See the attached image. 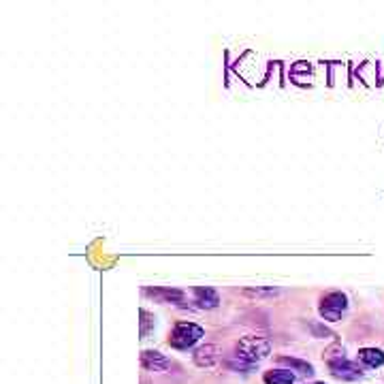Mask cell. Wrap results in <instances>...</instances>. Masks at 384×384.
<instances>
[{
    "label": "cell",
    "instance_id": "obj_1",
    "mask_svg": "<svg viewBox=\"0 0 384 384\" xmlns=\"http://www.w3.org/2000/svg\"><path fill=\"white\" fill-rule=\"evenodd\" d=\"M269 353H272V341H269L267 337H258V335L242 337L235 346V359L252 369L260 361H265L269 357Z\"/></svg>",
    "mask_w": 384,
    "mask_h": 384
},
{
    "label": "cell",
    "instance_id": "obj_6",
    "mask_svg": "<svg viewBox=\"0 0 384 384\" xmlns=\"http://www.w3.org/2000/svg\"><path fill=\"white\" fill-rule=\"evenodd\" d=\"M145 295L152 297L158 303H182L184 301V293L177 288H167V286H154V288H145Z\"/></svg>",
    "mask_w": 384,
    "mask_h": 384
},
{
    "label": "cell",
    "instance_id": "obj_12",
    "mask_svg": "<svg viewBox=\"0 0 384 384\" xmlns=\"http://www.w3.org/2000/svg\"><path fill=\"white\" fill-rule=\"evenodd\" d=\"M282 363H286V365L295 367V369H297V371H301V374H314V367H312L310 363L299 361V359H288V357H284V359H282Z\"/></svg>",
    "mask_w": 384,
    "mask_h": 384
},
{
    "label": "cell",
    "instance_id": "obj_10",
    "mask_svg": "<svg viewBox=\"0 0 384 384\" xmlns=\"http://www.w3.org/2000/svg\"><path fill=\"white\" fill-rule=\"evenodd\" d=\"M359 359L367 367H380L384 363V353L380 348H361L359 350Z\"/></svg>",
    "mask_w": 384,
    "mask_h": 384
},
{
    "label": "cell",
    "instance_id": "obj_7",
    "mask_svg": "<svg viewBox=\"0 0 384 384\" xmlns=\"http://www.w3.org/2000/svg\"><path fill=\"white\" fill-rule=\"evenodd\" d=\"M195 303L199 307H203V310H214V307L220 303V297L214 288L209 286H199L195 288Z\"/></svg>",
    "mask_w": 384,
    "mask_h": 384
},
{
    "label": "cell",
    "instance_id": "obj_11",
    "mask_svg": "<svg viewBox=\"0 0 384 384\" xmlns=\"http://www.w3.org/2000/svg\"><path fill=\"white\" fill-rule=\"evenodd\" d=\"M244 295L246 297H276V295H280V288H274V286H256V288H246Z\"/></svg>",
    "mask_w": 384,
    "mask_h": 384
},
{
    "label": "cell",
    "instance_id": "obj_2",
    "mask_svg": "<svg viewBox=\"0 0 384 384\" xmlns=\"http://www.w3.org/2000/svg\"><path fill=\"white\" fill-rule=\"evenodd\" d=\"M203 333H205L203 327H199L195 323H177L171 331L169 346L175 350H188L203 337Z\"/></svg>",
    "mask_w": 384,
    "mask_h": 384
},
{
    "label": "cell",
    "instance_id": "obj_9",
    "mask_svg": "<svg viewBox=\"0 0 384 384\" xmlns=\"http://www.w3.org/2000/svg\"><path fill=\"white\" fill-rule=\"evenodd\" d=\"M265 384H293L295 382V374L286 371V369H272L263 376Z\"/></svg>",
    "mask_w": 384,
    "mask_h": 384
},
{
    "label": "cell",
    "instance_id": "obj_4",
    "mask_svg": "<svg viewBox=\"0 0 384 384\" xmlns=\"http://www.w3.org/2000/svg\"><path fill=\"white\" fill-rule=\"evenodd\" d=\"M348 310V297L344 293H329L327 297H323L318 312L325 320L329 323H337L341 320V316Z\"/></svg>",
    "mask_w": 384,
    "mask_h": 384
},
{
    "label": "cell",
    "instance_id": "obj_13",
    "mask_svg": "<svg viewBox=\"0 0 384 384\" xmlns=\"http://www.w3.org/2000/svg\"><path fill=\"white\" fill-rule=\"evenodd\" d=\"M141 318H143V320H141V337H145V335H147V325H149V318H152V316H149L145 310H141Z\"/></svg>",
    "mask_w": 384,
    "mask_h": 384
},
{
    "label": "cell",
    "instance_id": "obj_14",
    "mask_svg": "<svg viewBox=\"0 0 384 384\" xmlns=\"http://www.w3.org/2000/svg\"><path fill=\"white\" fill-rule=\"evenodd\" d=\"M314 384H325V382H314Z\"/></svg>",
    "mask_w": 384,
    "mask_h": 384
},
{
    "label": "cell",
    "instance_id": "obj_5",
    "mask_svg": "<svg viewBox=\"0 0 384 384\" xmlns=\"http://www.w3.org/2000/svg\"><path fill=\"white\" fill-rule=\"evenodd\" d=\"M141 363H143V367L147 369V371H167V369H171V361L163 355V353H158V350H145V353H141Z\"/></svg>",
    "mask_w": 384,
    "mask_h": 384
},
{
    "label": "cell",
    "instance_id": "obj_8",
    "mask_svg": "<svg viewBox=\"0 0 384 384\" xmlns=\"http://www.w3.org/2000/svg\"><path fill=\"white\" fill-rule=\"evenodd\" d=\"M195 363L199 367H214L218 363V348L212 344L201 346V348H197V353H195Z\"/></svg>",
    "mask_w": 384,
    "mask_h": 384
},
{
    "label": "cell",
    "instance_id": "obj_3",
    "mask_svg": "<svg viewBox=\"0 0 384 384\" xmlns=\"http://www.w3.org/2000/svg\"><path fill=\"white\" fill-rule=\"evenodd\" d=\"M327 365H329V371H331L337 380L355 382V380H361V378H363L361 367H359L355 361H350L344 353L333 355V357H327Z\"/></svg>",
    "mask_w": 384,
    "mask_h": 384
}]
</instances>
